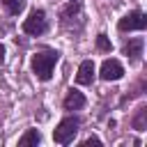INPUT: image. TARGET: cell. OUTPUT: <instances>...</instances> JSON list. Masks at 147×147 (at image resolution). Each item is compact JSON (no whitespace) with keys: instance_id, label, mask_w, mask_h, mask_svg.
<instances>
[{"instance_id":"1","label":"cell","mask_w":147,"mask_h":147,"mask_svg":"<svg viewBox=\"0 0 147 147\" xmlns=\"http://www.w3.org/2000/svg\"><path fill=\"white\" fill-rule=\"evenodd\" d=\"M57 60H60V53L53 51V48L37 51V53L30 57V67H32V74L37 76V80L48 83V80L53 78V71H55Z\"/></svg>"},{"instance_id":"2","label":"cell","mask_w":147,"mask_h":147,"mask_svg":"<svg viewBox=\"0 0 147 147\" xmlns=\"http://www.w3.org/2000/svg\"><path fill=\"white\" fill-rule=\"evenodd\" d=\"M78 131H80V117L67 115V117H62L60 124L53 129V140H55L57 145H69V142H74V138L78 136Z\"/></svg>"},{"instance_id":"3","label":"cell","mask_w":147,"mask_h":147,"mask_svg":"<svg viewBox=\"0 0 147 147\" xmlns=\"http://www.w3.org/2000/svg\"><path fill=\"white\" fill-rule=\"evenodd\" d=\"M46 30H48L46 11H44L41 7H34V9L28 14V18L23 21V32L30 34V37H39V34H44Z\"/></svg>"},{"instance_id":"4","label":"cell","mask_w":147,"mask_h":147,"mask_svg":"<svg viewBox=\"0 0 147 147\" xmlns=\"http://www.w3.org/2000/svg\"><path fill=\"white\" fill-rule=\"evenodd\" d=\"M147 28V16L140 9H133L129 14H124L117 21V30L119 32H131V30H145Z\"/></svg>"},{"instance_id":"5","label":"cell","mask_w":147,"mask_h":147,"mask_svg":"<svg viewBox=\"0 0 147 147\" xmlns=\"http://www.w3.org/2000/svg\"><path fill=\"white\" fill-rule=\"evenodd\" d=\"M122 76H124V67H122L119 60L108 57V60L101 62V69H99V78L101 80H119Z\"/></svg>"},{"instance_id":"6","label":"cell","mask_w":147,"mask_h":147,"mask_svg":"<svg viewBox=\"0 0 147 147\" xmlns=\"http://www.w3.org/2000/svg\"><path fill=\"white\" fill-rule=\"evenodd\" d=\"M142 48H145V39H142V37H133V39L124 41L122 53H124L131 62H138V60L142 57Z\"/></svg>"},{"instance_id":"7","label":"cell","mask_w":147,"mask_h":147,"mask_svg":"<svg viewBox=\"0 0 147 147\" xmlns=\"http://www.w3.org/2000/svg\"><path fill=\"white\" fill-rule=\"evenodd\" d=\"M85 103H87L85 94L71 87V90L67 92L64 101H62V108H64V110H69V113H74V110H80V108H85Z\"/></svg>"},{"instance_id":"8","label":"cell","mask_w":147,"mask_h":147,"mask_svg":"<svg viewBox=\"0 0 147 147\" xmlns=\"http://www.w3.org/2000/svg\"><path fill=\"white\" fill-rule=\"evenodd\" d=\"M76 83L78 85H92L94 83V62L92 60H83L76 74Z\"/></svg>"},{"instance_id":"9","label":"cell","mask_w":147,"mask_h":147,"mask_svg":"<svg viewBox=\"0 0 147 147\" xmlns=\"http://www.w3.org/2000/svg\"><path fill=\"white\" fill-rule=\"evenodd\" d=\"M41 142V133L37 129H28L21 138H18V147H37Z\"/></svg>"},{"instance_id":"10","label":"cell","mask_w":147,"mask_h":147,"mask_svg":"<svg viewBox=\"0 0 147 147\" xmlns=\"http://www.w3.org/2000/svg\"><path fill=\"white\" fill-rule=\"evenodd\" d=\"M0 2L7 9V14H11V16H18L25 9V0H0Z\"/></svg>"},{"instance_id":"11","label":"cell","mask_w":147,"mask_h":147,"mask_svg":"<svg viewBox=\"0 0 147 147\" xmlns=\"http://www.w3.org/2000/svg\"><path fill=\"white\" fill-rule=\"evenodd\" d=\"M131 124H133V129H136V131H145V129H147V108H145V106H142V108H138V115L133 117V122H131Z\"/></svg>"},{"instance_id":"12","label":"cell","mask_w":147,"mask_h":147,"mask_svg":"<svg viewBox=\"0 0 147 147\" xmlns=\"http://www.w3.org/2000/svg\"><path fill=\"white\" fill-rule=\"evenodd\" d=\"M96 48L101 51V53H110L113 51V44H110V39H108V34H96Z\"/></svg>"},{"instance_id":"13","label":"cell","mask_w":147,"mask_h":147,"mask_svg":"<svg viewBox=\"0 0 147 147\" xmlns=\"http://www.w3.org/2000/svg\"><path fill=\"white\" fill-rule=\"evenodd\" d=\"M92 145H94V147H101V140H99L96 136H90L87 140H83V147H92Z\"/></svg>"},{"instance_id":"14","label":"cell","mask_w":147,"mask_h":147,"mask_svg":"<svg viewBox=\"0 0 147 147\" xmlns=\"http://www.w3.org/2000/svg\"><path fill=\"white\" fill-rule=\"evenodd\" d=\"M2 62H5V46L0 44V64H2Z\"/></svg>"}]
</instances>
